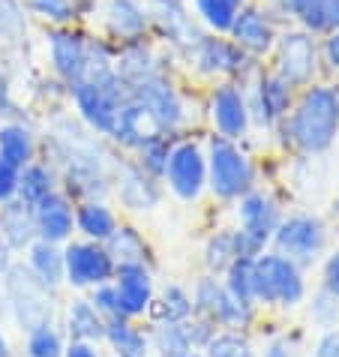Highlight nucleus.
Masks as SVG:
<instances>
[{
  "mask_svg": "<svg viewBox=\"0 0 339 357\" xmlns=\"http://www.w3.org/2000/svg\"><path fill=\"white\" fill-rule=\"evenodd\" d=\"M282 130L297 151L306 156L327 153L339 138V87L309 84L294 99Z\"/></svg>",
  "mask_w": 339,
  "mask_h": 357,
  "instance_id": "obj_1",
  "label": "nucleus"
},
{
  "mask_svg": "<svg viewBox=\"0 0 339 357\" xmlns=\"http://www.w3.org/2000/svg\"><path fill=\"white\" fill-rule=\"evenodd\" d=\"M3 297L22 331L31 333L43 324H54V289H48L27 264H13L3 273Z\"/></svg>",
  "mask_w": 339,
  "mask_h": 357,
  "instance_id": "obj_2",
  "label": "nucleus"
},
{
  "mask_svg": "<svg viewBox=\"0 0 339 357\" xmlns=\"http://www.w3.org/2000/svg\"><path fill=\"white\" fill-rule=\"evenodd\" d=\"M207 190L219 202H237L255 190V165L232 138L213 135L207 144Z\"/></svg>",
  "mask_w": 339,
  "mask_h": 357,
  "instance_id": "obj_3",
  "label": "nucleus"
},
{
  "mask_svg": "<svg viewBox=\"0 0 339 357\" xmlns=\"http://www.w3.org/2000/svg\"><path fill=\"white\" fill-rule=\"evenodd\" d=\"M253 294L255 303L264 306H285L292 310L306 297L303 267L285 259L282 252H262L253 261Z\"/></svg>",
  "mask_w": 339,
  "mask_h": 357,
  "instance_id": "obj_4",
  "label": "nucleus"
},
{
  "mask_svg": "<svg viewBox=\"0 0 339 357\" xmlns=\"http://www.w3.org/2000/svg\"><path fill=\"white\" fill-rule=\"evenodd\" d=\"M186 61L195 73H202L207 78H228L246 87V78L258 73L255 57L246 54L232 36L225 33H202L195 39V45L186 48Z\"/></svg>",
  "mask_w": 339,
  "mask_h": 357,
  "instance_id": "obj_5",
  "label": "nucleus"
},
{
  "mask_svg": "<svg viewBox=\"0 0 339 357\" xmlns=\"http://www.w3.org/2000/svg\"><path fill=\"white\" fill-rule=\"evenodd\" d=\"M78 117L87 123V130L96 135H112L117 123V112L129 102V84L117 73H112L103 82H75L69 87Z\"/></svg>",
  "mask_w": 339,
  "mask_h": 357,
  "instance_id": "obj_6",
  "label": "nucleus"
},
{
  "mask_svg": "<svg viewBox=\"0 0 339 357\" xmlns=\"http://www.w3.org/2000/svg\"><path fill=\"white\" fill-rule=\"evenodd\" d=\"M237 216H241V228H234V241H237V255L241 259H255L264 252V246L273 241L276 225L282 222V211L279 202L271 192L262 190H249L243 198H237Z\"/></svg>",
  "mask_w": 339,
  "mask_h": 357,
  "instance_id": "obj_7",
  "label": "nucleus"
},
{
  "mask_svg": "<svg viewBox=\"0 0 339 357\" xmlns=\"http://www.w3.org/2000/svg\"><path fill=\"white\" fill-rule=\"evenodd\" d=\"M129 96H133V102L144 108V114L151 117L159 132L172 135L181 130L186 121V108H183L181 93H177V87L172 84V78L165 73H159V69L129 87Z\"/></svg>",
  "mask_w": 339,
  "mask_h": 357,
  "instance_id": "obj_8",
  "label": "nucleus"
},
{
  "mask_svg": "<svg viewBox=\"0 0 339 357\" xmlns=\"http://www.w3.org/2000/svg\"><path fill=\"white\" fill-rule=\"evenodd\" d=\"M271 243L276 246V252L285 255V259H292L294 264H301V267H309V264H315L324 255L327 225L312 213L285 216V220L276 225Z\"/></svg>",
  "mask_w": 339,
  "mask_h": 357,
  "instance_id": "obj_9",
  "label": "nucleus"
},
{
  "mask_svg": "<svg viewBox=\"0 0 339 357\" xmlns=\"http://www.w3.org/2000/svg\"><path fill=\"white\" fill-rule=\"evenodd\" d=\"M276 75H282L288 84L309 87L318 75V63H322V48L315 43V33L309 31H282L276 36Z\"/></svg>",
  "mask_w": 339,
  "mask_h": 357,
  "instance_id": "obj_10",
  "label": "nucleus"
},
{
  "mask_svg": "<svg viewBox=\"0 0 339 357\" xmlns=\"http://www.w3.org/2000/svg\"><path fill=\"white\" fill-rule=\"evenodd\" d=\"M193 306H195V315H204L207 321L228 327V331H243V327H249L255 319V306L241 303L225 289V282L216 280L213 273L198 280L195 294H193Z\"/></svg>",
  "mask_w": 339,
  "mask_h": 357,
  "instance_id": "obj_11",
  "label": "nucleus"
},
{
  "mask_svg": "<svg viewBox=\"0 0 339 357\" xmlns=\"http://www.w3.org/2000/svg\"><path fill=\"white\" fill-rule=\"evenodd\" d=\"M163 181L181 202H198L207 190V153L195 142H174Z\"/></svg>",
  "mask_w": 339,
  "mask_h": 357,
  "instance_id": "obj_12",
  "label": "nucleus"
},
{
  "mask_svg": "<svg viewBox=\"0 0 339 357\" xmlns=\"http://www.w3.org/2000/svg\"><path fill=\"white\" fill-rule=\"evenodd\" d=\"M63 261H66V285L73 289H96L103 282L114 280V259L108 255L105 243L96 241H73L63 246Z\"/></svg>",
  "mask_w": 339,
  "mask_h": 357,
  "instance_id": "obj_13",
  "label": "nucleus"
},
{
  "mask_svg": "<svg viewBox=\"0 0 339 357\" xmlns=\"http://www.w3.org/2000/svg\"><path fill=\"white\" fill-rule=\"evenodd\" d=\"M211 123L216 135L232 138V142H241L246 138L249 126H253V114H249V102H246V91L243 84L237 82H223L211 93Z\"/></svg>",
  "mask_w": 339,
  "mask_h": 357,
  "instance_id": "obj_14",
  "label": "nucleus"
},
{
  "mask_svg": "<svg viewBox=\"0 0 339 357\" xmlns=\"http://www.w3.org/2000/svg\"><path fill=\"white\" fill-rule=\"evenodd\" d=\"M246 102L258 126H279L294 105V87L276 73H258L253 93H246Z\"/></svg>",
  "mask_w": 339,
  "mask_h": 357,
  "instance_id": "obj_15",
  "label": "nucleus"
},
{
  "mask_svg": "<svg viewBox=\"0 0 339 357\" xmlns=\"http://www.w3.org/2000/svg\"><path fill=\"white\" fill-rule=\"evenodd\" d=\"M48 57L57 78L73 87L75 82H82L84 75V63H87V36L73 31V27H54L48 33Z\"/></svg>",
  "mask_w": 339,
  "mask_h": 357,
  "instance_id": "obj_16",
  "label": "nucleus"
},
{
  "mask_svg": "<svg viewBox=\"0 0 339 357\" xmlns=\"http://www.w3.org/2000/svg\"><path fill=\"white\" fill-rule=\"evenodd\" d=\"M33 220H36V237L48 243H69L75 231V207L66 192L54 190L43 202L33 204Z\"/></svg>",
  "mask_w": 339,
  "mask_h": 357,
  "instance_id": "obj_17",
  "label": "nucleus"
},
{
  "mask_svg": "<svg viewBox=\"0 0 339 357\" xmlns=\"http://www.w3.org/2000/svg\"><path fill=\"white\" fill-rule=\"evenodd\" d=\"M228 36H232L246 54L264 57V54L273 52L279 31H276V22L264 13V9L243 6L241 15L234 18V24H232V31H228Z\"/></svg>",
  "mask_w": 339,
  "mask_h": 357,
  "instance_id": "obj_18",
  "label": "nucleus"
},
{
  "mask_svg": "<svg viewBox=\"0 0 339 357\" xmlns=\"http://www.w3.org/2000/svg\"><path fill=\"white\" fill-rule=\"evenodd\" d=\"M114 289L121 297V306L126 319L147 315L153 303V273L151 264H117L114 267Z\"/></svg>",
  "mask_w": 339,
  "mask_h": 357,
  "instance_id": "obj_19",
  "label": "nucleus"
},
{
  "mask_svg": "<svg viewBox=\"0 0 339 357\" xmlns=\"http://www.w3.org/2000/svg\"><path fill=\"white\" fill-rule=\"evenodd\" d=\"M151 24H156L159 33H163L181 54H186V48L195 45V39L202 36L195 27V18L189 15V9L183 6V0H153Z\"/></svg>",
  "mask_w": 339,
  "mask_h": 357,
  "instance_id": "obj_20",
  "label": "nucleus"
},
{
  "mask_svg": "<svg viewBox=\"0 0 339 357\" xmlns=\"http://www.w3.org/2000/svg\"><path fill=\"white\" fill-rule=\"evenodd\" d=\"M103 18H105V31L117 43L144 39L147 27H151V9L142 0H108Z\"/></svg>",
  "mask_w": 339,
  "mask_h": 357,
  "instance_id": "obj_21",
  "label": "nucleus"
},
{
  "mask_svg": "<svg viewBox=\"0 0 339 357\" xmlns=\"http://www.w3.org/2000/svg\"><path fill=\"white\" fill-rule=\"evenodd\" d=\"M159 177L147 174L138 162H123L117 168V195L129 211H153L163 198L159 190Z\"/></svg>",
  "mask_w": 339,
  "mask_h": 357,
  "instance_id": "obj_22",
  "label": "nucleus"
},
{
  "mask_svg": "<svg viewBox=\"0 0 339 357\" xmlns=\"http://www.w3.org/2000/svg\"><path fill=\"white\" fill-rule=\"evenodd\" d=\"M276 6L315 36L339 31V0H276Z\"/></svg>",
  "mask_w": 339,
  "mask_h": 357,
  "instance_id": "obj_23",
  "label": "nucleus"
},
{
  "mask_svg": "<svg viewBox=\"0 0 339 357\" xmlns=\"http://www.w3.org/2000/svg\"><path fill=\"white\" fill-rule=\"evenodd\" d=\"M0 241H6L13 250H27L36 241L33 204L22 202V198L0 204Z\"/></svg>",
  "mask_w": 339,
  "mask_h": 357,
  "instance_id": "obj_24",
  "label": "nucleus"
},
{
  "mask_svg": "<svg viewBox=\"0 0 339 357\" xmlns=\"http://www.w3.org/2000/svg\"><path fill=\"white\" fill-rule=\"evenodd\" d=\"M117 225H121V222H117L114 211L103 202V198H87V202H78V207H75V231H82L84 241L105 243Z\"/></svg>",
  "mask_w": 339,
  "mask_h": 357,
  "instance_id": "obj_25",
  "label": "nucleus"
},
{
  "mask_svg": "<svg viewBox=\"0 0 339 357\" xmlns=\"http://www.w3.org/2000/svg\"><path fill=\"white\" fill-rule=\"evenodd\" d=\"M27 267L54 291L66 282V261H63L61 243H48V241H39L36 237V241L27 246Z\"/></svg>",
  "mask_w": 339,
  "mask_h": 357,
  "instance_id": "obj_26",
  "label": "nucleus"
},
{
  "mask_svg": "<svg viewBox=\"0 0 339 357\" xmlns=\"http://www.w3.org/2000/svg\"><path fill=\"white\" fill-rule=\"evenodd\" d=\"M66 331H69V340H82V342H93V345L105 340V319L91 303V297H78V301L69 303Z\"/></svg>",
  "mask_w": 339,
  "mask_h": 357,
  "instance_id": "obj_27",
  "label": "nucleus"
},
{
  "mask_svg": "<svg viewBox=\"0 0 339 357\" xmlns=\"http://www.w3.org/2000/svg\"><path fill=\"white\" fill-rule=\"evenodd\" d=\"M153 132H159V130L153 126L151 117L144 114V108L129 99L121 112H117V123H114V130H112V135H108V138L117 142L121 147H133V151H135V147L142 144L147 135H153Z\"/></svg>",
  "mask_w": 339,
  "mask_h": 357,
  "instance_id": "obj_28",
  "label": "nucleus"
},
{
  "mask_svg": "<svg viewBox=\"0 0 339 357\" xmlns=\"http://www.w3.org/2000/svg\"><path fill=\"white\" fill-rule=\"evenodd\" d=\"M156 57L153 52L144 45V39H135V43H121V52L114 54V73L123 78V82L133 87L135 82H142L151 73H156Z\"/></svg>",
  "mask_w": 339,
  "mask_h": 357,
  "instance_id": "obj_29",
  "label": "nucleus"
},
{
  "mask_svg": "<svg viewBox=\"0 0 339 357\" xmlns=\"http://www.w3.org/2000/svg\"><path fill=\"white\" fill-rule=\"evenodd\" d=\"M0 156L9 160L15 168H24L36 160V135L31 132V126L9 121L0 123Z\"/></svg>",
  "mask_w": 339,
  "mask_h": 357,
  "instance_id": "obj_30",
  "label": "nucleus"
},
{
  "mask_svg": "<svg viewBox=\"0 0 339 357\" xmlns=\"http://www.w3.org/2000/svg\"><path fill=\"white\" fill-rule=\"evenodd\" d=\"M105 342L117 351V357H147L151 354V336L133 319H112L105 321Z\"/></svg>",
  "mask_w": 339,
  "mask_h": 357,
  "instance_id": "obj_31",
  "label": "nucleus"
},
{
  "mask_svg": "<svg viewBox=\"0 0 339 357\" xmlns=\"http://www.w3.org/2000/svg\"><path fill=\"white\" fill-rule=\"evenodd\" d=\"M108 255L114 264H147L151 261V250H147L142 231H135L133 225H117L112 237L105 241Z\"/></svg>",
  "mask_w": 339,
  "mask_h": 357,
  "instance_id": "obj_32",
  "label": "nucleus"
},
{
  "mask_svg": "<svg viewBox=\"0 0 339 357\" xmlns=\"http://www.w3.org/2000/svg\"><path fill=\"white\" fill-rule=\"evenodd\" d=\"M193 6H195V18L211 33H228L234 18L246 6V0H193Z\"/></svg>",
  "mask_w": 339,
  "mask_h": 357,
  "instance_id": "obj_33",
  "label": "nucleus"
},
{
  "mask_svg": "<svg viewBox=\"0 0 339 357\" xmlns=\"http://www.w3.org/2000/svg\"><path fill=\"white\" fill-rule=\"evenodd\" d=\"M54 190H57V174L52 165L33 160L31 165H24L22 172H18V198H22V202L36 204Z\"/></svg>",
  "mask_w": 339,
  "mask_h": 357,
  "instance_id": "obj_34",
  "label": "nucleus"
},
{
  "mask_svg": "<svg viewBox=\"0 0 339 357\" xmlns=\"http://www.w3.org/2000/svg\"><path fill=\"white\" fill-rule=\"evenodd\" d=\"M159 321H186L195 315V306H193V294L181 285H165L163 294H159V301L151 303V310Z\"/></svg>",
  "mask_w": 339,
  "mask_h": 357,
  "instance_id": "obj_35",
  "label": "nucleus"
},
{
  "mask_svg": "<svg viewBox=\"0 0 339 357\" xmlns=\"http://www.w3.org/2000/svg\"><path fill=\"white\" fill-rule=\"evenodd\" d=\"M172 147H174V138L168 135V132H153V135H147L142 144L135 147V153H138V165L144 168L147 174H153V177H163L165 174V165H168V156H172Z\"/></svg>",
  "mask_w": 339,
  "mask_h": 357,
  "instance_id": "obj_36",
  "label": "nucleus"
},
{
  "mask_svg": "<svg viewBox=\"0 0 339 357\" xmlns=\"http://www.w3.org/2000/svg\"><path fill=\"white\" fill-rule=\"evenodd\" d=\"M151 345L159 357H183L193 351V340H189L183 321H159L151 336Z\"/></svg>",
  "mask_w": 339,
  "mask_h": 357,
  "instance_id": "obj_37",
  "label": "nucleus"
},
{
  "mask_svg": "<svg viewBox=\"0 0 339 357\" xmlns=\"http://www.w3.org/2000/svg\"><path fill=\"white\" fill-rule=\"evenodd\" d=\"M234 259H241V255H237L234 231H216L211 241L204 243V267H207V273L223 276L228 267H232Z\"/></svg>",
  "mask_w": 339,
  "mask_h": 357,
  "instance_id": "obj_38",
  "label": "nucleus"
},
{
  "mask_svg": "<svg viewBox=\"0 0 339 357\" xmlns=\"http://www.w3.org/2000/svg\"><path fill=\"white\" fill-rule=\"evenodd\" d=\"M24 6L31 15L43 18V22L54 24V27H66L78 18V9L73 0H24Z\"/></svg>",
  "mask_w": 339,
  "mask_h": 357,
  "instance_id": "obj_39",
  "label": "nucleus"
},
{
  "mask_svg": "<svg viewBox=\"0 0 339 357\" xmlns=\"http://www.w3.org/2000/svg\"><path fill=\"white\" fill-rule=\"evenodd\" d=\"M253 261L255 259H234L232 267L223 273L225 276V289L232 291L237 301L246 306H255V294H253Z\"/></svg>",
  "mask_w": 339,
  "mask_h": 357,
  "instance_id": "obj_40",
  "label": "nucleus"
},
{
  "mask_svg": "<svg viewBox=\"0 0 339 357\" xmlns=\"http://www.w3.org/2000/svg\"><path fill=\"white\" fill-rule=\"evenodd\" d=\"M63 336L54 331V324H43L27 333V357H63Z\"/></svg>",
  "mask_w": 339,
  "mask_h": 357,
  "instance_id": "obj_41",
  "label": "nucleus"
},
{
  "mask_svg": "<svg viewBox=\"0 0 339 357\" xmlns=\"http://www.w3.org/2000/svg\"><path fill=\"white\" fill-rule=\"evenodd\" d=\"M204 351H207V357H255L249 340H246V336H241L237 331L213 333L211 342L204 345Z\"/></svg>",
  "mask_w": 339,
  "mask_h": 357,
  "instance_id": "obj_42",
  "label": "nucleus"
},
{
  "mask_svg": "<svg viewBox=\"0 0 339 357\" xmlns=\"http://www.w3.org/2000/svg\"><path fill=\"white\" fill-rule=\"evenodd\" d=\"M91 303L96 306L99 315H103L105 321H112V319H126V312H123V306H121V297H117L114 282H103V285H96V289H91Z\"/></svg>",
  "mask_w": 339,
  "mask_h": 357,
  "instance_id": "obj_43",
  "label": "nucleus"
},
{
  "mask_svg": "<svg viewBox=\"0 0 339 357\" xmlns=\"http://www.w3.org/2000/svg\"><path fill=\"white\" fill-rule=\"evenodd\" d=\"M312 321L322 324V327H336L339 324V297H333L327 289H322L315 294V303H312Z\"/></svg>",
  "mask_w": 339,
  "mask_h": 357,
  "instance_id": "obj_44",
  "label": "nucleus"
},
{
  "mask_svg": "<svg viewBox=\"0 0 339 357\" xmlns=\"http://www.w3.org/2000/svg\"><path fill=\"white\" fill-rule=\"evenodd\" d=\"M24 27V15L15 0H0V39L15 36Z\"/></svg>",
  "mask_w": 339,
  "mask_h": 357,
  "instance_id": "obj_45",
  "label": "nucleus"
},
{
  "mask_svg": "<svg viewBox=\"0 0 339 357\" xmlns=\"http://www.w3.org/2000/svg\"><path fill=\"white\" fill-rule=\"evenodd\" d=\"M18 172H22V168H15L9 160L0 156V204L18 198Z\"/></svg>",
  "mask_w": 339,
  "mask_h": 357,
  "instance_id": "obj_46",
  "label": "nucleus"
},
{
  "mask_svg": "<svg viewBox=\"0 0 339 357\" xmlns=\"http://www.w3.org/2000/svg\"><path fill=\"white\" fill-rule=\"evenodd\" d=\"M322 61L327 63V69L339 73V31H331L322 43Z\"/></svg>",
  "mask_w": 339,
  "mask_h": 357,
  "instance_id": "obj_47",
  "label": "nucleus"
},
{
  "mask_svg": "<svg viewBox=\"0 0 339 357\" xmlns=\"http://www.w3.org/2000/svg\"><path fill=\"white\" fill-rule=\"evenodd\" d=\"M324 289L333 297H339V250L327 255L324 261Z\"/></svg>",
  "mask_w": 339,
  "mask_h": 357,
  "instance_id": "obj_48",
  "label": "nucleus"
},
{
  "mask_svg": "<svg viewBox=\"0 0 339 357\" xmlns=\"http://www.w3.org/2000/svg\"><path fill=\"white\" fill-rule=\"evenodd\" d=\"M315 357H339V331H324V336L315 345Z\"/></svg>",
  "mask_w": 339,
  "mask_h": 357,
  "instance_id": "obj_49",
  "label": "nucleus"
},
{
  "mask_svg": "<svg viewBox=\"0 0 339 357\" xmlns=\"http://www.w3.org/2000/svg\"><path fill=\"white\" fill-rule=\"evenodd\" d=\"M63 357H99L96 345L93 342H82V340H73L63 349Z\"/></svg>",
  "mask_w": 339,
  "mask_h": 357,
  "instance_id": "obj_50",
  "label": "nucleus"
},
{
  "mask_svg": "<svg viewBox=\"0 0 339 357\" xmlns=\"http://www.w3.org/2000/svg\"><path fill=\"white\" fill-rule=\"evenodd\" d=\"M13 246H9L6 241H0V276H3L6 271H9V267H13Z\"/></svg>",
  "mask_w": 339,
  "mask_h": 357,
  "instance_id": "obj_51",
  "label": "nucleus"
},
{
  "mask_svg": "<svg viewBox=\"0 0 339 357\" xmlns=\"http://www.w3.org/2000/svg\"><path fill=\"white\" fill-rule=\"evenodd\" d=\"M73 3H75V9H78V15H82V13H91V9L99 3V0H73Z\"/></svg>",
  "mask_w": 339,
  "mask_h": 357,
  "instance_id": "obj_52",
  "label": "nucleus"
},
{
  "mask_svg": "<svg viewBox=\"0 0 339 357\" xmlns=\"http://www.w3.org/2000/svg\"><path fill=\"white\" fill-rule=\"evenodd\" d=\"M0 357H9V342H6L3 331H0Z\"/></svg>",
  "mask_w": 339,
  "mask_h": 357,
  "instance_id": "obj_53",
  "label": "nucleus"
},
{
  "mask_svg": "<svg viewBox=\"0 0 339 357\" xmlns=\"http://www.w3.org/2000/svg\"><path fill=\"white\" fill-rule=\"evenodd\" d=\"M183 357H207V354H202V351H195V349H193V351H189V354H183Z\"/></svg>",
  "mask_w": 339,
  "mask_h": 357,
  "instance_id": "obj_54",
  "label": "nucleus"
},
{
  "mask_svg": "<svg viewBox=\"0 0 339 357\" xmlns=\"http://www.w3.org/2000/svg\"><path fill=\"white\" fill-rule=\"evenodd\" d=\"M333 211H336V213H339V198H336V207H333Z\"/></svg>",
  "mask_w": 339,
  "mask_h": 357,
  "instance_id": "obj_55",
  "label": "nucleus"
}]
</instances>
